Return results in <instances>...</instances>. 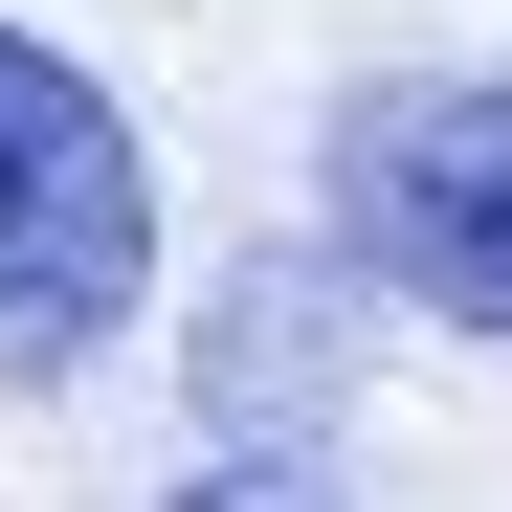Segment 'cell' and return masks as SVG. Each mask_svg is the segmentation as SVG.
<instances>
[{
  "label": "cell",
  "mask_w": 512,
  "mask_h": 512,
  "mask_svg": "<svg viewBox=\"0 0 512 512\" xmlns=\"http://www.w3.org/2000/svg\"><path fill=\"white\" fill-rule=\"evenodd\" d=\"M156 290V156L67 45L0 23V379H90Z\"/></svg>",
  "instance_id": "obj_1"
},
{
  "label": "cell",
  "mask_w": 512,
  "mask_h": 512,
  "mask_svg": "<svg viewBox=\"0 0 512 512\" xmlns=\"http://www.w3.org/2000/svg\"><path fill=\"white\" fill-rule=\"evenodd\" d=\"M334 201V268L379 312H446L512 357V67H446V90H357L312 156Z\"/></svg>",
  "instance_id": "obj_2"
},
{
  "label": "cell",
  "mask_w": 512,
  "mask_h": 512,
  "mask_svg": "<svg viewBox=\"0 0 512 512\" xmlns=\"http://www.w3.org/2000/svg\"><path fill=\"white\" fill-rule=\"evenodd\" d=\"M357 268H245L201 312V423H334V357H357Z\"/></svg>",
  "instance_id": "obj_3"
},
{
  "label": "cell",
  "mask_w": 512,
  "mask_h": 512,
  "mask_svg": "<svg viewBox=\"0 0 512 512\" xmlns=\"http://www.w3.org/2000/svg\"><path fill=\"white\" fill-rule=\"evenodd\" d=\"M179 512H357V490H334V423H223V468Z\"/></svg>",
  "instance_id": "obj_4"
}]
</instances>
